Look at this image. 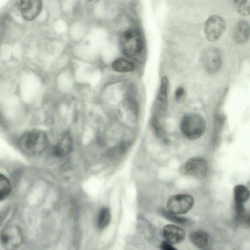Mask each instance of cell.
<instances>
[{
    "instance_id": "obj_12",
    "label": "cell",
    "mask_w": 250,
    "mask_h": 250,
    "mask_svg": "<svg viewBox=\"0 0 250 250\" xmlns=\"http://www.w3.org/2000/svg\"><path fill=\"white\" fill-rule=\"evenodd\" d=\"M162 232L165 240L172 244L181 243L186 236V232L183 228L173 224L165 226Z\"/></svg>"
},
{
    "instance_id": "obj_5",
    "label": "cell",
    "mask_w": 250,
    "mask_h": 250,
    "mask_svg": "<svg viewBox=\"0 0 250 250\" xmlns=\"http://www.w3.org/2000/svg\"><path fill=\"white\" fill-rule=\"evenodd\" d=\"M194 199L188 194H176L170 197L167 203V211L175 215L188 212L193 208Z\"/></svg>"
},
{
    "instance_id": "obj_9",
    "label": "cell",
    "mask_w": 250,
    "mask_h": 250,
    "mask_svg": "<svg viewBox=\"0 0 250 250\" xmlns=\"http://www.w3.org/2000/svg\"><path fill=\"white\" fill-rule=\"evenodd\" d=\"M43 7L42 0H20L19 9L23 18L32 21L41 13Z\"/></svg>"
},
{
    "instance_id": "obj_18",
    "label": "cell",
    "mask_w": 250,
    "mask_h": 250,
    "mask_svg": "<svg viewBox=\"0 0 250 250\" xmlns=\"http://www.w3.org/2000/svg\"><path fill=\"white\" fill-rule=\"evenodd\" d=\"M160 214L163 217L171 221L182 225H190L193 223L192 220L188 218L178 216L177 215L171 214L165 209H162L160 210Z\"/></svg>"
},
{
    "instance_id": "obj_16",
    "label": "cell",
    "mask_w": 250,
    "mask_h": 250,
    "mask_svg": "<svg viewBox=\"0 0 250 250\" xmlns=\"http://www.w3.org/2000/svg\"><path fill=\"white\" fill-rule=\"evenodd\" d=\"M112 67L115 71L121 73L129 72L134 69L133 63L131 61L124 58L116 59L113 62Z\"/></svg>"
},
{
    "instance_id": "obj_10",
    "label": "cell",
    "mask_w": 250,
    "mask_h": 250,
    "mask_svg": "<svg viewBox=\"0 0 250 250\" xmlns=\"http://www.w3.org/2000/svg\"><path fill=\"white\" fill-rule=\"evenodd\" d=\"M233 195L237 219L241 220L245 215L244 203L249 199L250 192L246 186L239 184L234 187Z\"/></svg>"
},
{
    "instance_id": "obj_4",
    "label": "cell",
    "mask_w": 250,
    "mask_h": 250,
    "mask_svg": "<svg viewBox=\"0 0 250 250\" xmlns=\"http://www.w3.org/2000/svg\"><path fill=\"white\" fill-rule=\"evenodd\" d=\"M24 240L23 233L21 228L17 225H9L5 228L0 235V242L6 250L19 249Z\"/></svg>"
},
{
    "instance_id": "obj_23",
    "label": "cell",
    "mask_w": 250,
    "mask_h": 250,
    "mask_svg": "<svg viewBox=\"0 0 250 250\" xmlns=\"http://www.w3.org/2000/svg\"><path fill=\"white\" fill-rule=\"evenodd\" d=\"M184 93V89L182 87H179L175 92V99L176 101H180Z\"/></svg>"
},
{
    "instance_id": "obj_22",
    "label": "cell",
    "mask_w": 250,
    "mask_h": 250,
    "mask_svg": "<svg viewBox=\"0 0 250 250\" xmlns=\"http://www.w3.org/2000/svg\"><path fill=\"white\" fill-rule=\"evenodd\" d=\"M160 248L163 250H176V248H174L172 244L166 240H163L160 244Z\"/></svg>"
},
{
    "instance_id": "obj_3",
    "label": "cell",
    "mask_w": 250,
    "mask_h": 250,
    "mask_svg": "<svg viewBox=\"0 0 250 250\" xmlns=\"http://www.w3.org/2000/svg\"><path fill=\"white\" fill-rule=\"evenodd\" d=\"M206 124L204 117L196 113L185 114L181 121L180 129L183 135L189 140H196L205 132Z\"/></svg>"
},
{
    "instance_id": "obj_15",
    "label": "cell",
    "mask_w": 250,
    "mask_h": 250,
    "mask_svg": "<svg viewBox=\"0 0 250 250\" xmlns=\"http://www.w3.org/2000/svg\"><path fill=\"white\" fill-rule=\"evenodd\" d=\"M189 239L196 247L202 249L207 246L208 242V236L202 230L193 231L189 233Z\"/></svg>"
},
{
    "instance_id": "obj_1",
    "label": "cell",
    "mask_w": 250,
    "mask_h": 250,
    "mask_svg": "<svg viewBox=\"0 0 250 250\" xmlns=\"http://www.w3.org/2000/svg\"><path fill=\"white\" fill-rule=\"evenodd\" d=\"M117 42L122 54L129 59H135L142 53L144 38L140 29L134 24L125 25L117 31Z\"/></svg>"
},
{
    "instance_id": "obj_7",
    "label": "cell",
    "mask_w": 250,
    "mask_h": 250,
    "mask_svg": "<svg viewBox=\"0 0 250 250\" xmlns=\"http://www.w3.org/2000/svg\"><path fill=\"white\" fill-rule=\"evenodd\" d=\"M200 61L204 68L210 74H214L219 71L222 64L220 51L213 47H208L203 51Z\"/></svg>"
},
{
    "instance_id": "obj_11",
    "label": "cell",
    "mask_w": 250,
    "mask_h": 250,
    "mask_svg": "<svg viewBox=\"0 0 250 250\" xmlns=\"http://www.w3.org/2000/svg\"><path fill=\"white\" fill-rule=\"evenodd\" d=\"M169 82L166 76H163L161 80V83L156 98V109L158 114L165 113L168 105V91Z\"/></svg>"
},
{
    "instance_id": "obj_2",
    "label": "cell",
    "mask_w": 250,
    "mask_h": 250,
    "mask_svg": "<svg viewBox=\"0 0 250 250\" xmlns=\"http://www.w3.org/2000/svg\"><path fill=\"white\" fill-rule=\"evenodd\" d=\"M19 147L24 154L29 156L39 155L44 152L48 145L47 135L43 131L33 130L26 132L20 138Z\"/></svg>"
},
{
    "instance_id": "obj_19",
    "label": "cell",
    "mask_w": 250,
    "mask_h": 250,
    "mask_svg": "<svg viewBox=\"0 0 250 250\" xmlns=\"http://www.w3.org/2000/svg\"><path fill=\"white\" fill-rule=\"evenodd\" d=\"M111 215L110 210L106 208H102L98 214L97 218V226L99 229H102L106 228L110 223Z\"/></svg>"
},
{
    "instance_id": "obj_20",
    "label": "cell",
    "mask_w": 250,
    "mask_h": 250,
    "mask_svg": "<svg viewBox=\"0 0 250 250\" xmlns=\"http://www.w3.org/2000/svg\"><path fill=\"white\" fill-rule=\"evenodd\" d=\"M152 125L156 137L164 143H167L168 140L156 114L152 117Z\"/></svg>"
},
{
    "instance_id": "obj_8",
    "label": "cell",
    "mask_w": 250,
    "mask_h": 250,
    "mask_svg": "<svg viewBox=\"0 0 250 250\" xmlns=\"http://www.w3.org/2000/svg\"><path fill=\"white\" fill-rule=\"evenodd\" d=\"M226 27V23L223 18L218 15H212L206 21L204 32L207 39L215 42L221 36Z\"/></svg>"
},
{
    "instance_id": "obj_21",
    "label": "cell",
    "mask_w": 250,
    "mask_h": 250,
    "mask_svg": "<svg viewBox=\"0 0 250 250\" xmlns=\"http://www.w3.org/2000/svg\"><path fill=\"white\" fill-rule=\"evenodd\" d=\"M234 3L238 12L247 16L250 13V0H234Z\"/></svg>"
},
{
    "instance_id": "obj_13",
    "label": "cell",
    "mask_w": 250,
    "mask_h": 250,
    "mask_svg": "<svg viewBox=\"0 0 250 250\" xmlns=\"http://www.w3.org/2000/svg\"><path fill=\"white\" fill-rule=\"evenodd\" d=\"M72 139L71 135L64 133L54 148V154L59 157L68 155L72 150Z\"/></svg>"
},
{
    "instance_id": "obj_6",
    "label": "cell",
    "mask_w": 250,
    "mask_h": 250,
    "mask_svg": "<svg viewBox=\"0 0 250 250\" xmlns=\"http://www.w3.org/2000/svg\"><path fill=\"white\" fill-rule=\"evenodd\" d=\"M180 171L183 174L202 179L207 174V163L206 160L202 157H193L188 159L182 165Z\"/></svg>"
},
{
    "instance_id": "obj_17",
    "label": "cell",
    "mask_w": 250,
    "mask_h": 250,
    "mask_svg": "<svg viewBox=\"0 0 250 250\" xmlns=\"http://www.w3.org/2000/svg\"><path fill=\"white\" fill-rule=\"evenodd\" d=\"M12 185L9 179L0 173V201L5 199L10 194Z\"/></svg>"
},
{
    "instance_id": "obj_14",
    "label": "cell",
    "mask_w": 250,
    "mask_h": 250,
    "mask_svg": "<svg viewBox=\"0 0 250 250\" xmlns=\"http://www.w3.org/2000/svg\"><path fill=\"white\" fill-rule=\"evenodd\" d=\"M250 34V27L248 22L246 21H240L236 26L233 38L235 42L238 44H243L248 41Z\"/></svg>"
}]
</instances>
